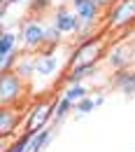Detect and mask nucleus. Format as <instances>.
Returning <instances> with one entry per match:
<instances>
[{
  "instance_id": "obj_11",
  "label": "nucleus",
  "mask_w": 135,
  "mask_h": 152,
  "mask_svg": "<svg viewBox=\"0 0 135 152\" xmlns=\"http://www.w3.org/2000/svg\"><path fill=\"white\" fill-rule=\"evenodd\" d=\"M35 70L40 77H51L58 73V56L56 52H38L35 54Z\"/></svg>"
},
{
  "instance_id": "obj_9",
  "label": "nucleus",
  "mask_w": 135,
  "mask_h": 152,
  "mask_svg": "<svg viewBox=\"0 0 135 152\" xmlns=\"http://www.w3.org/2000/svg\"><path fill=\"white\" fill-rule=\"evenodd\" d=\"M98 73V63H79V66H70L68 73L63 77V84L70 87V84H84V80L93 77Z\"/></svg>"
},
{
  "instance_id": "obj_8",
  "label": "nucleus",
  "mask_w": 135,
  "mask_h": 152,
  "mask_svg": "<svg viewBox=\"0 0 135 152\" xmlns=\"http://www.w3.org/2000/svg\"><path fill=\"white\" fill-rule=\"evenodd\" d=\"M21 122H26L23 108H2L0 110V136H2V140H7L17 131V126Z\"/></svg>"
},
{
  "instance_id": "obj_12",
  "label": "nucleus",
  "mask_w": 135,
  "mask_h": 152,
  "mask_svg": "<svg viewBox=\"0 0 135 152\" xmlns=\"http://www.w3.org/2000/svg\"><path fill=\"white\" fill-rule=\"evenodd\" d=\"M75 12L79 14L82 23H98V21L103 19V7L98 5L96 0H84Z\"/></svg>"
},
{
  "instance_id": "obj_17",
  "label": "nucleus",
  "mask_w": 135,
  "mask_h": 152,
  "mask_svg": "<svg viewBox=\"0 0 135 152\" xmlns=\"http://www.w3.org/2000/svg\"><path fill=\"white\" fill-rule=\"evenodd\" d=\"M86 96H91V91H89L86 84H70V87H65V91H63V98H68V101H72V103H79V101L86 98Z\"/></svg>"
},
{
  "instance_id": "obj_6",
  "label": "nucleus",
  "mask_w": 135,
  "mask_h": 152,
  "mask_svg": "<svg viewBox=\"0 0 135 152\" xmlns=\"http://www.w3.org/2000/svg\"><path fill=\"white\" fill-rule=\"evenodd\" d=\"M51 23L56 26L63 35H77L79 28H82V19H79V14L72 10V7H68V5H58L56 10H54V14H51Z\"/></svg>"
},
{
  "instance_id": "obj_15",
  "label": "nucleus",
  "mask_w": 135,
  "mask_h": 152,
  "mask_svg": "<svg viewBox=\"0 0 135 152\" xmlns=\"http://www.w3.org/2000/svg\"><path fill=\"white\" fill-rule=\"evenodd\" d=\"M61 42H63V33L51 23V26L44 28V45H42L40 52H56L58 47H61Z\"/></svg>"
},
{
  "instance_id": "obj_14",
  "label": "nucleus",
  "mask_w": 135,
  "mask_h": 152,
  "mask_svg": "<svg viewBox=\"0 0 135 152\" xmlns=\"http://www.w3.org/2000/svg\"><path fill=\"white\" fill-rule=\"evenodd\" d=\"M17 49H21V31L5 28L0 35V54H12Z\"/></svg>"
},
{
  "instance_id": "obj_24",
  "label": "nucleus",
  "mask_w": 135,
  "mask_h": 152,
  "mask_svg": "<svg viewBox=\"0 0 135 152\" xmlns=\"http://www.w3.org/2000/svg\"><path fill=\"white\" fill-rule=\"evenodd\" d=\"M54 2H56V7H58V5H70L72 0H54Z\"/></svg>"
},
{
  "instance_id": "obj_20",
  "label": "nucleus",
  "mask_w": 135,
  "mask_h": 152,
  "mask_svg": "<svg viewBox=\"0 0 135 152\" xmlns=\"http://www.w3.org/2000/svg\"><path fill=\"white\" fill-rule=\"evenodd\" d=\"M19 56H21V49L12 52V54H0V70H2V73H9V70H14V66H17Z\"/></svg>"
},
{
  "instance_id": "obj_19",
  "label": "nucleus",
  "mask_w": 135,
  "mask_h": 152,
  "mask_svg": "<svg viewBox=\"0 0 135 152\" xmlns=\"http://www.w3.org/2000/svg\"><path fill=\"white\" fill-rule=\"evenodd\" d=\"M96 110V101H93V96H86V98H82L79 103H75V117H84V115L93 113Z\"/></svg>"
},
{
  "instance_id": "obj_7",
  "label": "nucleus",
  "mask_w": 135,
  "mask_h": 152,
  "mask_svg": "<svg viewBox=\"0 0 135 152\" xmlns=\"http://www.w3.org/2000/svg\"><path fill=\"white\" fill-rule=\"evenodd\" d=\"M135 58V45L133 42H116L112 45L110 49H107V66L112 68V70H126V68H131V63H133Z\"/></svg>"
},
{
  "instance_id": "obj_22",
  "label": "nucleus",
  "mask_w": 135,
  "mask_h": 152,
  "mask_svg": "<svg viewBox=\"0 0 135 152\" xmlns=\"http://www.w3.org/2000/svg\"><path fill=\"white\" fill-rule=\"evenodd\" d=\"M21 2H26V0H2V12H5L9 5H21Z\"/></svg>"
},
{
  "instance_id": "obj_1",
  "label": "nucleus",
  "mask_w": 135,
  "mask_h": 152,
  "mask_svg": "<svg viewBox=\"0 0 135 152\" xmlns=\"http://www.w3.org/2000/svg\"><path fill=\"white\" fill-rule=\"evenodd\" d=\"M63 94H54L51 98H44V101H35L28 113H26V122H23V131L28 133H38L47 126H51L54 122V113H56L58 103H61Z\"/></svg>"
},
{
  "instance_id": "obj_13",
  "label": "nucleus",
  "mask_w": 135,
  "mask_h": 152,
  "mask_svg": "<svg viewBox=\"0 0 135 152\" xmlns=\"http://www.w3.org/2000/svg\"><path fill=\"white\" fill-rule=\"evenodd\" d=\"M14 73L19 77H23L26 82H30L33 75H38V70H35V54L33 52H23L17 61V66H14Z\"/></svg>"
},
{
  "instance_id": "obj_21",
  "label": "nucleus",
  "mask_w": 135,
  "mask_h": 152,
  "mask_svg": "<svg viewBox=\"0 0 135 152\" xmlns=\"http://www.w3.org/2000/svg\"><path fill=\"white\" fill-rule=\"evenodd\" d=\"M96 2L100 5V7H103V10H112V7H114L119 0H96Z\"/></svg>"
},
{
  "instance_id": "obj_10",
  "label": "nucleus",
  "mask_w": 135,
  "mask_h": 152,
  "mask_svg": "<svg viewBox=\"0 0 135 152\" xmlns=\"http://www.w3.org/2000/svg\"><path fill=\"white\" fill-rule=\"evenodd\" d=\"M112 89L123 96H135V70L126 68V70H116L112 77Z\"/></svg>"
},
{
  "instance_id": "obj_16",
  "label": "nucleus",
  "mask_w": 135,
  "mask_h": 152,
  "mask_svg": "<svg viewBox=\"0 0 135 152\" xmlns=\"http://www.w3.org/2000/svg\"><path fill=\"white\" fill-rule=\"evenodd\" d=\"M72 113H75V103H72V101H68V98H61L56 113H54V122H51V124H54V129L61 126V124H63V122H65Z\"/></svg>"
},
{
  "instance_id": "obj_3",
  "label": "nucleus",
  "mask_w": 135,
  "mask_h": 152,
  "mask_svg": "<svg viewBox=\"0 0 135 152\" xmlns=\"http://www.w3.org/2000/svg\"><path fill=\"white\" fill-rule=\"evenodd\" d=\"M105 56H107V38L100 33V35H93V38L79 42L77 47L72 49L68 63H70V66H79V63H100Z\"/></svg>"
},
{
  "instance_id": "obj_2",
  "label": "nucleus",
  "mask_w": 135,
  "mask_h": 152,
  "mask_svg": "<svg viewBox=\"0 0 135 152\" xmlns=\"http://www.w3.org/2000/svg\"><path fill=\"white\" fill-rule=\"evenodd\" d=\"M26 94H28V82L23 77H19L14 70L2 73V80H0V108H21Z\"/></svg>"
},
{
  "instance_id": "obj_23",
  "label": "nucleus",
  "mask_w": 135,
  "mask_h": 152,
  "mask_svg": "<svg viewBox=\"0 0 135 152\" xmlns=\"http://www.w3.org/2000/svg\"><path fill=\"white\" fill-rule=\"evenodd\" d=\"M93 101H96V108H100V105L105 103V94H98V96H93Z\"/></svg>"
},
{
  "instance_id": "obj_18",
  "label": "nucleus",
  "mask_w": 135,
  "mask_h": 152,
  "mask_svg": "<svg viewBox=\"0 0 135 152\" xmlns=\"http://www.w3.org/2000/svg\"><path fill=\"white\" fill-rule=\"evenodd\" d=\"M30 136H33V133L23 131L19 138H14V140H12V145H7L2 152H28V140H30Z\"/></svg>"
},
{
  "instance_id": "obj_5",
  "label": "nucleus",
  "mask_w": 135,
  "mask_h": 152,
  "mask_svg": "<svg viewBox=\"0 0 135 152\" xmlns=\"http://www.w3.org/2000/svg\"><path fill=\"white\" fill-rule=\"evenodd\" d=\"M44 28L47 26L38 19L26 21L23 28H21V49L38 54L40 49H42V45H44Z\"/></svg>"
},
{
  "instance_id": "obj_4",
  "label": "nucleus",
  "mask_w": 135,
  "mask_h": 152,
  "mask_svg": "<svg viewBox=\"0 0 135 152\" xmlns=\"http://www.w3.org/2000/svg\"><path fill=\"white\" fill-rule=\"evenodd\" d=\"M135 26V0H119L107 12L105 31L110 33H123Z\"/></svg>"
}]
</instances>
